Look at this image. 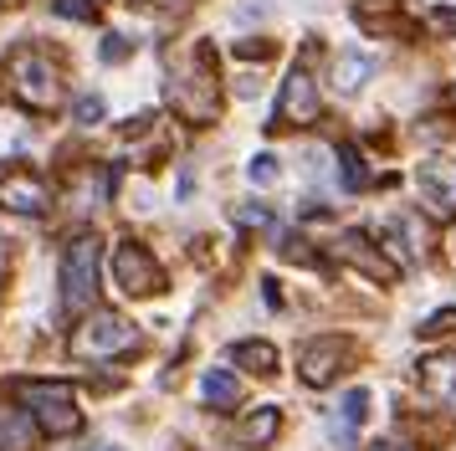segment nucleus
Segmentation results:
<instances>
[{
	"label": "nucleus",
	"mask_w": 456,
	"mask_h": 451,
	"mask_svg": "<svg viewBox=\"0 0 456 451\" xmlns=\"http://www.w3.org/2000/svg\"><path fill=\"white\" fill-rule=\"evenodd\" d=\"M72 119L83 123V128H93V123H103V98H98V93H83V98L72 102Z\"/></svg>",
	"instance_id": "4be33fe9"
},
{
	"label": "nucleus",
	"mask_w": 456,
	"mask_h": 451,
	"mask_svg": "<svg viewBox=\"0 0 456 451\" xmlns=\"http://www.w3.org/2000/svg\"><path fill=\"white\" fill-rule=\"evenodd\" d=\"M108 451H124V447H108Z\"/></svg>",
	"instance_id": "c85d7f7f"
},
{
	"label": "nucleus",
	"mask_w": 456,
	"mask_h": 451,
	"mask_svg": "<svg viewBox=\"0 0 456 451\" xmlns=\"http://www.w3.org/2000/svg\"><path fill=\"white\" fill-rule=\"evenodd\" d=\"M16 395H21V406L37 415L42 436H72V430L83 426L77 395H72V385H62V380H21Z\"/></svg>",
	"instance_id": "f257e3e1"
},
{
	"label": "nucleus",
	"mask_w": 456,
	"mask_h": 451,
	"mask_svg": "<svg viewBox=\"0 0 456 451\" xmlns=\"http://www.w3.org/2000/svg\"><path fill=\"white\" fill-rule=\"evenodd\" d=\"M46 205H52V190L31 169L0 175V210H11V216H46Z\"/></svg>",
	"instance_id": "1a4fd4ad"
},
{
	"label": "nucleus",
	"mask_w": 456,
	"mask_h": 451,
	"mask_svg": "<svg viewBox=\"0 0 456 451\" xmlns=\"http://www.w3.org/2000/svg\"><path fill=\"white\" fill-rule=\"evenodd\" d=\"M169 102L185 113V119H195V123H210L216 113H221V93H216V82H210V72H169Z\"/></svg>",
	"instance_id": "0eeeda50"
},
{
	"label": "nucleus",
	"mask_w": 456,
	"mask_h": 451,
	"mask_svg": "<svg viewBox=\"0 0 456 451\" xmlns=\"http://www.w3.org/2000/svg\"><path fill=\"white\" fill-rule=\"evenodd\" d=\"M277 175H282V164H277V154H251V164H247V180L256 184V190H267V184H277Z\"/></svg>",
	"instance_id": "412c9836"
},
{
	"label": "nucleus",
	"mask_w": 456,
	"mask_h": 451,
	"mask_svg": "<svg viewBox=\"0 0 456 451\" xmlns=\"http://www.w3.org/2000/svg\"><path fill=\"white\" fill-rule=\"evenodd\" d=\"M420 385H426L431 400L456 410V354H431V359L420 365Z\"/></svg>",
	"instance_id": "ddd939ff"
},
{
	"label": "nucleus",
	"mask_w": 456,
	"mask_h": 451,
	"mask_svg": "<svg viewBox=\"0 0 456 451\" xmlns=\"http://www.w3.org/2000/svg\"><path fill=\"white\" fill-rule=\"evenodd\" d=\"M98 57H103V62H124V57H128V41H124V37H103Z\"/></svg>",
	"instance_id": "b1692460"
},
{
	"label": "nucleus",
	"mask_w": 456,
	"mask_h": 451,
	"mask_svg": "<svg viewBox=\"0 0 456 451\" xmlns=\"http://www.w3.org/2000/svg\"><path fill=\"white\" fill-rule=\"evenodd\" d=\"M452 246H456V231H452Z\"/></svg>",
	"instance_id": "c756f323"
},
{
	"label": "nucleus",
	"mask_w": 456,
	"mask_h": 451,
	"mask_svg": "<svg viewBox=\"0 0 456 451\" xmlns=\"http://www.w3.org/2000/svg\"><path fill=\"white\" fill-rule=\"evenodd\" d=\"M231 354H236V365L251 369V374H272V369H277V348L262 344V339H247V344H236Z\"/></svg>",
	"instance_id": "6ab92c4d"
},
{
	"label": "nucleus",
	"mask_w": 456,
	"mask_h": 451,
	"mask_svg": "<svg viewBox=\"0 0 456 451\" xmlns=\"http://www.w3.org/2000/svg\"><path fill=\"white\" fill-rule=\"evenodd\" d=\"M98 262H103V242L98 236H77L62 251V303L67 313H87L98 298Z\"/></svg>",
	"instance_id": "7ed1b4c3"
},
{
	"label": "nucleus",
	"mask_w": 456,
	"mask_h": 451,
	"mask_svg": "<svg viewBox=\"0 0 456 451\" xmlns=\"http://www.w3.org/2000/svg\"><path fill=\"white\" fill-rule=\"evenodd\" d=\"M37 436H42V426H37L31 410L0 400V451H31L37 447Z\"/></svg>",
	"instance_id": "f8f14e48"
},
{
	"label": "nucleus",
	"mask_w": 456,
	"mask_h": 451,
	"mask_svg": "<svg viewBox=\"0 0 456 451\" xmlns=\"http://www.w3.org/2000/svg\"><path fill=\"white\" fill-rule=\"evenodd\" d=\"M415 184H420V201L431 205V210H441V216H456V160H441V154L420 160V169H415Z\"/></svg>",
	"instance_id": "9d476101"
},
{
	"label": "nucleus",
	"mask_w": 456,
	"mask_h": 451,
	"mask_svg": "<svg viewBox=\"0 0 456 451\" xmlns=\"http://www.w3.org/2000/svg\"><path fill=\"white\" fill-rule=\"evenodd\" d=\"M385 236H390V251H395V262L400 266H415L420 262V226H415V216H395L390 226H385Z\"/></svg>",
	"instance_id": "dca6fc26"
},
{
	"label": "nucleus",
	"mask_w": 456,
	"mask_h": 451,
	"mask_svg": "<svg viewBox=\"0 0 456 451\" xmlns=\"http://www.w3.org/2000/svg\"><path fill=\"white\" fill-rule=\"evenodd\" d=\"M436 26L441 31H456V11H436Z\"/></svg>",
	"instance_id": "a878e982"
},
{
	"label": "nucleus",
	"mask_w": 456,
	"mask_h": 451,
	"mask_svg": "<svg viewBox=\"0 0 456 451\" xmlns=\"http://www.w3.org/2000/svg\"><path fill=\"white\" fill-rule=\"evenodd\" d=\"M139 348V328L118 318V313H93L77 333H72V354L77 359H113V354H134Z\"/></svg>",
	"instance_id": "20e7f679"
},
{
	"label": "nucleus",
	"mask_w": 456,
	"mask_h": 451,
	"mask_svg": "<svg viewBox=\"0 0 456 451\" xmlns=\"http://www.w3.org/2000/svg\"><path fill=\"white\" fill-rule=\"evenodd\" d=\"M57 16H72V20H93V5H83V0H57Z\"/></svg>",
	"instance_id": "393cba45"
},
{
	"label": "nucleus",
	"mask_w": 456,
	"mask_h": 451,
	"mask_svg": "<svg viewBox=\"0 0 456 451\" xmlns=\"http://www.w3.org/2000/svg\"><path fill=\"white\" fill-rule=\"evenodd\" d=\"M452 328H456V308H446V313H431L420 324V333H452Z\"/></svg>",
	"instance_id": "5701e85b"
},
{
	"label": "nucleus",
	"mask_w": 456,
	"mask_h": 451,
	"mask_svg": "<svg viewBox=\"0 0 456 451\" xmlns=\"http://www.w3.org/2000/svg\"><path fill=\"white\" fill-rule=\"evenodd\" d=\"M277 119L292 123V128H303V123L318 119V82H313L308 62H297L282 82V93H277Z\"/></svg>",
	"instance_id": "6e6552de"
},
{
	"label": "nucleus",
	"mask_w": 456,
	"mask_h": 451,
	"mask_svg": "<svg viewBox=\"0 0 456 451\" xmlns=\"http://www.w3.org/2000/svg\"><path fill=\"white\" fill-rule=\"evenodd\" d=\"M333 251H338L344 262H354V266H359V272H364L370 283H395V277H400V262H390L385 251H374V246H370V236H364V231H344V236H338V246H333Z\"/></svg>",
	"instance_id": "9b49d317"
},
{
	"label": "nucleus",
	"mask_w": 456,
	"mask_h": 451,
	"mask_svg": "<svg viewBox=\"0 0 456 451\" xmlns=\"http://www.w3.org/2000/svg\"><path fill=\"white\" fill-rule=\"evenodd\" d=\"M364 451H411L405 441H374V447H364Z\"/></svg>",
	"instance_id": "bb28decb"
},
{
	"label": "nucleus",
	"mask_w": 456,
	"mask_h": 451,
	"mask_svg": "<svg viewBox=\"0 0 456 451\" xmlns=\"http://www.w3.org/2000/svg\"><path fill=\"white\" fill-rule=\"evenodd\" d=\"M200 400L210 410H231L241 400V380H236V369H206L200 374Z\"/></svg>",
	"instance_id": "2eb2a0df"
},
{
	"label": "nucleus",
	"mask_w": 456,
	"mask_h": 451,
	"mask_svg": "<svg viewBox=\"0 0 456 451\" xmlns=\"http://www.w3.org/2000/svg\"><path fill=\"white\" fill-rule=\"evenodd\" d=\"M113 283L128 298H149V292H165V272L139 242H118L113 246Z\"/></svg>",
	"instance_id": "39448f33"
},
{
	"label": "nucleus",
	"mask_w": 456,
	"mask_h": 451,
	"mask_svg": "<svg viewBox=\"0 0 456 451\" xmlns=\"http://www.w3.org/2000/svg\"><path fill=\"white\" fill-rule=\"evenodd\" d=\"M374 72H379V57L349 46V52H338V62H333V87H338V93H359Z\"/></svg>",
	"instance_id": "4468645a"
},
{
	"label": "nucleus",
	"mask_w": 456,
	"mask_h": 451,
	"mask_svg": "<svg viewBox=\"0 0 456 451\" xmlns=\"http://www.w3.org/2000/svg\"><path fill=\"white\" fill-rule=\"evenodd\" d=\"M11 87L26 108L37 113H52L62 102V67L46 57V52H16L11 57Z\"/></svg>",
	"instance_id": "f03ea898"
},
{
	"label": "nucleus",
	"mask_w": 456,
	"mask_h": 451,
	"mask_svg": "<svg viewBox=\"0 0 456 451\" xmlns=\"http://www.w3.org/2000/svg\"><path fill=\"white\" fill-rule=\"evenodd\" d=\"M364 415H370V390H349V395L338 400V410H333V436L349 447L354 430L364 426Z\"/></svg>",
	"instance_id": "f3484780"
},
{
	"label": "nucleus",
	"mask_w": 456,
	"mask_h": 451,
	"mask_svg": "<svg viewBox=\"0 0 456 451\" xmlns=\"http://www.w3.org/2000/svg\"><path fill=\"white\" fill-rule=\"evenodd\" d=\"M338 164H344V169H338V175H344V190H364V184H370V169H364V160H359L354 144L338 149Z\"/></svg>",
	"instance_id": "aec40b11"
},
{
	"label": "nucleus",
	"mask_w": 456,
	"mask_h": 451,
	"mask_svg": "<svg viewBox=\"0 0 456 451\" xmlns=\"http://www.w3.org/2000/svg\"><path fill=\"white\" fill-rule=\"evenodd\" d=\"M159 5H185V0H159Z\"/></svg>",
	"instance_id": "cd10ccee"
},
{
	"label": "nucleus",
	"mask_w": 456,
	"mask_h": 451,
	"mask_svg": "<svg viewBox=\"0 0 456 451\" xmlns=\"http://www.w3.org/2000/svg\"><path fill=\"white\" fill-rule=\"evenodd\" d=\"M354 344L344 339V333H323V339H308L303 344V359H297V369H303V385L323 390L333 385L338 374H344V365H349Z\"/></svg>",
	"instance_id": "423d86ee"
},
{
	"label": "nucleus",
	"mask_w": 456,
	"mask_h": 451,
	"mask_svg": "<svg viewBox=\"0 0 456 451\" xmlns=\"http://www.w3.org/2000/svg\"><path fill=\"white\" fill-rule=\"evenodd\" d=\"M272 436H277V406H256V410L247 415V421L236 426V447L262 451V447L272 441Z\"/></svg>",
	"instance_id": "a211bd4d"
}]
</instances>
